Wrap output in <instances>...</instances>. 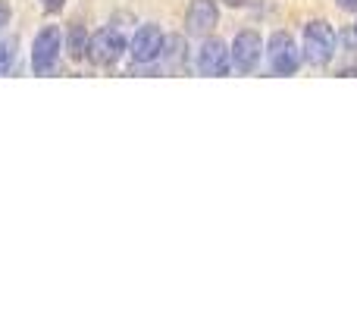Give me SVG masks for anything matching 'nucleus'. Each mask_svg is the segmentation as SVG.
Instances as JSON below:
<instances>
[{
    "label": "nucleus",
    "mask_w": 357,
    "mask_h": 313,
    "mask_svg": "<svg viewBox=\"0 0 357 313\" xmlns=\"http://www.w3.org/2000/svg\"><path fill=\"white\" fill-rule=\"evenodd\" d=\"M132 56H135V63H151L160 56L163 50V31L157 29V25H142V29L135 31V38H132Z\"/></svg>",
    "instance_id": "0eeeda50"
},
{
    "label": "nucleus",
    "mask_w": 357,
    "mask_h": 313,
    "mask_svg": "<svg viewBox=\"0 0 357 313\" xmlns=\"http://www.w3.org/2000/svg\"><path fill=\"white\" fill-rule=\"evenodd\" d=\"M163 56H167V66H178V63L185 60V41L178 35H169L163 38Z\"/></svg>",
    "instance_id": "1a4fd4ad"
},
{
    "label": "nucleus",
    "mask_w": 357,
    "mask_h": 313,
    "mask_svg": "<svg viewBox=\"0 0 357 313\" xmlns=\"http://www.w3.org/2000/svg\"><path fill=\"white\" fill-rule=\"evenodd\" d=\"M60 29L56 25H47V29L41 31V35L35 38V50H31V66H35L38 75H47L54 72L56 60H60Z\"/></svg>",
    "instance_id": "7ed1b4c3"
},
{
    "label": "nucleus",
    "mask_w": 357,
    "mask_h": 313,
    "mask_svg": "<svg viewBox=\"0 0 357 313\" xmlns=\"http://www.w3.org/2000/svg\"><path fill=\"white\" fill-rule=\"evenodd\" d=\"M335 54V31L329 22H310L304 31V56H307L314 66H326Z\"/></svg>",
    "instance_id": "f257e3e1"
},
{
    "label": "nucleus",
    "mask_w": 357,
    "mask_h": 313,
    "mask_svg": "<svg viewBox=\"0 0 357 313\" xmlns=\"http://www.w3.org/2000/svg\"><path fill=\"white\" fill-rule=\"evenodd\" d=\"M41 3H44V10L56 13V10H60V6H63V0H41Z\"/></svg>",
    "instance_id": "4468645a"
},
{
    "label": "nucleus",
    "mask_w": 357,
    "mask_h": 313,
    "mask_svg": "<svg viewBox=\"0 0 357 313\" xmlns=\"http://www.w3.org/2000/svg\"><path fill=\"white\" fill-rule=\"evenodd\" d=\"M123 50H126V38L119 35L116 29H100L88 38L85 56L91 63H98V66H110V63H116L119 56H123Z\"/></svg>",
    "instance_id": "f03ea898"
},
{
    "label": "nucleus",
    "mask_w": 357,
    "mask_h": 313,
    "mask_svg": "<svg viewBox=\"0 0 357 313\" xmlns=\"http://www.w3.org/2000/svg\"><path fill=\"white\" fill-rule=\"evenodd\" d=\"M220 22V10L213 0H195L188 6V31L191 35H207L210 29H216Z\"/></svg>",
    "instance_id": "6e6552de"
},
{
    "label": "nucleus",
    "mask_w": 357,
    "mask_h": 313,
    "mask_svg": "<svg viewBox=\"0 0 357 313\" xmlns=\"http://www.w3.org/2000/svg\"><path fill=\"white\" fill-rule=\"evenodd\" d=\"M229 3H232V6H238V3H245V0H229Z\"/></svg>",
    "instance_id": "2eb2a0df"
},
{
    "label": "nucleus",
    "mask_w": 357,
    "mask_h": 313,
    "mask_svg": "<svg viewBox=\"0 0 357 313\" xmlns=\"http://www.w3.org/2000/svg\"><path fill=\"white\" fill-rule=\"evenodd\" d=\"M229 63H232V50H226L222 41H204V47L197 50V69L204 75H226Z\"/></svg>",
    "instance_id": "423d86ee"
},
{
    "label": "nucleus",
    "mask_w": 357,
    "mask_h": 313,
    "mask_svg": "<svg viewBox=\"0 0 357 313\" xmlns=\"http://www.w3.org/2000/svg\"><path fill=\"white\" fill-rule=\"evenodd\" d=\"M69 54L73 56H85L88 54V35H85V29H79V25L69 29Z\"/></svg>",
    "instance_id": "9d476101"
},
{
    "label": "nucleus",
    "mask_w": 357,
    "mask_h": 313,
    "mask_svg": "<svg viewBox=\"0 0 357 313\" xmlns=\"http://www.w3.org/2000/svg\"><path fill=\"white\" fill-rule=\"evenodd\" d=\"M266 54H270V66L276 69L279 75H291V72H298V66H301V50L295 47V41H291L285 31H276V35L270 38Z\"/></svg>",
    "instance_id": "20e7f679"
},
{
    "label": "nucleus",
    "mask_w": 357,
    "mask_h": 313,
    "mask_svg": "<svg viewBox=\"0 0 357 313\" xmlns=\"http://www.w3.org/2000/svg\"><path fill=\"white\" fill-rule=\"evenodd\" d=\"M10 25V6H6V0H0V31Z\"/></svg>",
    "instance_id": "f8f14e48"
},
{
    "label": "nucleus",
    "mask_w": 357,
    "mask_h": 313,
    "mask_svg": "<svg viewBox=\"0 0 357 313\" xmlns=\"http://www.w3.org/2000/svg\"><path fill=\"white\" fill-rule=\"evenodd\" d=\"M335 3H339V10H348V13L357 10V0H335Z\"/></svg>",
    "instance_id": "ddd939ff"
},
{
    "label": "nucleus",
    "mask_w": 357,
    "mask_h": 313,
    "mask_svg": "<svg viewBox=\"0 0 357 313\" xmlns=\"http://www.w3.org/2000/svg\"><path fill=\"white\" fill-rule=\"evenodd\" d=\"M264 56V41H260L257 31H238L232 44V63L238 72H254Z\"/></svg>",
    "instance_id": "39448f33"
},
{
    "label": "nucleus",
    "mask_w": 357,
    "mask_h": 313,
    "mask_svg": "<svg viewBox=\"0 0 357 313\" xmlns=\"http://www.w3.org/2000/svg\"><path fill=\"white\" fill-rule=\"evenodd\" d=\"M354 31H357V29H354Z\"/></svg>",
    "instance_id": "dca6fc26"
},
{
    "label": "nucleus",
    "mask_w": 357,
    "mask_h": 313,
    "mask_svg": "<svg viewBox=\"0 0 357 313\" xmlns=\"http://www.w3.org/2000/svg\"><path fill=\"white\" fill-rule=\"evenodd\" d=\"M13 66V44H0V75H6Z\"/></svg>",
    "instance_id": "9b49d317"
}]
</instances>
